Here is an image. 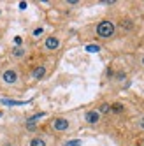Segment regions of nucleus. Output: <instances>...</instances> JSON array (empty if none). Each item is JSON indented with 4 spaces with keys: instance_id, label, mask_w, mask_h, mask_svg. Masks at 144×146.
I'll return each mask as SVG.
<instances>
[{
    "instance_id": "nucleus-13",
    "label": "nucleus",
    "mask_w": 144,
    "mask_h": 146,
    "mask_svg": "<svg viewBox=\"0 0 144 146\" xmlns=\"http://www.w3.org/2000/svg\"><path fill=\"white\" fill-rule=\"evenodd\" d=\"M81 143H83L81 139H72V141H67L65 146H81Z\"/></svg>"
},
{
    "instance_id": "nucleus-1",
    "label": "nucleus",
    "mask_w": 144,
    "mask_h": 146,
    "mask_svg": "<svg viewBox=\"0 0 144 146\" xmlns=\"http://www.w3.org/2000/svg\"><path fill=\"white\" fill-rule=\"evenodd\" d=\"M25 85V74L19 64L14 62H4L0 65V92L5 93H16L23 90Z\"/></svg>"
},
{
    "instance_id": "nucleus-17",
    "label": "nucleus",
    "mask_w": 144,
    "mask_h": 146,
    "mask_svg": "<svg viewBox=\"0 0 144 146\" xmlns=\"http://www.w3.org/2000/svg\"><path fill=\"white\" fill-rule=\"evenodd\" d=\"M141 65H142V67H144V55H142V56H141Z\"/></svg>"
},
{
    "instance_id": "nucleus-6",
    "label": "nucleus",
    "mask_w": 144,
    "mask_h": 146,
    "mask_svg": "<svg viewBox=\"0 0 144 146\" xmlns=\"http://www.w3.org/2000/svg\"><path fill=\"white\" fill-rule=\"evenodd\" d=\"M72 129V123L67 116H55L49 121V130L56 132V134H65Z\"/></svg>"
},
{
    "instance_id": "nucleus-5",
    "label": "nucleus",
    "mask_w": 144,
    "mask_h": 146,
    "mask_svg": "<svg viewBox=\"0 0 144 146\" xmlns=\"http://www.w3.org/2000/svg\"><path fill=\"white\" fill-rule=\"evenodd\" d=\"M48 76H49V65L44 64V62H39V64L32 65L28 69V72H26V78L30 81H42Z\"/></svg>"
},
{
    "instance_id": "nucleus-15",
    "label": "nucleus",
    "mask_w": 144,
    "mask_h": 146,
    "mask_svg": "<svg viewBox=\"0 0 144 146\" xmlns=\"http://www.w3.org/2000/svg\"><path fill=\"white\" fill-rule=\"evenodd\" d=\"M86 49H88V51H98L100 48H98V46H88Z\"/></svg>"
},
{
    "instance_id": "nucleus-16",
    "label": "nucleus",
    "mask_w": 144,
    "mask_h": 146,
    "mask_svg": "<svg viewBox=\"0 0 144 146\" xmlns=\"http://www.w3.org/2000/svg\"><path fill=\"white\" fill-rule=\"evenodd\" d=\"M2 35H4V28H2V25H0V40H2Z\"/></svg>"
},
{
    "instance_id": "nucleus-10",
    "label": "nucleus",
    "mask_w": 144,
    "mask_h": 146,
    "mask_svg": "<svg viewBox=\"0 0 144 146\" xmlns=\"http://www.w3.org/2000/svg\"><path fill=\"white\" fill-rule=\"evenodd\" d=\"M40 37H46V27L44 25H37V27H34L32 30H30V39L32 40H39Z\"/></svg>"
},
{
    "instance_id": "nucleus-7",
    "label": "nucleus",
    "mask_w": 144,
    "mask_h": 146,
    "mask_svg": "<svg viewBox=\"0 0 144 146\" xmlns=\"http://www.w3.org/2000/svg\"><path fill=\"white\" fill-rule=\"evenodd\" d=\"M21 144L23 146H49L51 141L46 134H32L28 137H25Z\"/></svg>"
},
{
    "instance_id": "nucleus-9",
    "label": "nucleus",
    "mask_w": 144,
    "mask_h": 146,
    "mask_svg": "<svg viewBox=\"0 0 144 146\" xmlns=\"http://www.w3.org/2000/svg\"><path fill=\"white\" fill-rule=\"evenodd\" d=\"M116 28L118 30H123V32H127V34H130V32L135 30V23H133L132 18H121V21L116 25Z\"/></svg>"
},
{
    "instance_id": "nucleus-2",
    "label": "nucleus",
    "mask_w": 144,
    "mask_h": 146,
    "mask_svg": "<svg viewBox=\"0 0 144 146\" xmlns=\"http://www.w3.org/2000/svg\"><path fill=\"white\" fill-rule=\"evenodd\" d=\"M93 32H95V35H97L98 39H102V40H107V39H112V37L116 35L118 28H116V23L112 21V19L106 18V19H100V21L95 25Z\"/></svg>"
},
{
    "instance_id": "nucleus-4",
    "label": "nucleus",
    "mask_w": 144,
    "mask_h": 146,
    "mask_svg": "<svg viewBox=\"0 0 144 146\" xmlns=\"http://www.w3.org/2000/svg\"><path fill=\"white\" fill-rule=\"evenodd\" d=\"M63 44V40L58 34H48L42 40H40V51H44V53H55L58 51Z\"/></svg>"
},
{
    "instance_id": "nucleus-3",
    "label": "nucleus",
    "mask_w": 144,
    "mask_h": 146,
    "mask_svg": "<svg viewBox=\"0 0 144 146\" xmlns=\"http://www.w3.org/2000/svg\"><path fill=\"white\" fill-rule=\"evenodd\" d=\"M30 55V48L28 44L25 42H19V44H13L7 51V56H9V62H14V64H19V62L26 60Z\"/></svg>"
},
{
    "instance_id": "nucleus-8",
    "label": "nucleus",
    "mask_w": 144,
    "mask_h": 146,
    "mask_svg": "<svg viewBox=\"0 0 144 146\" xmlns=\"http://www.w3.org/2000/svg\"><path fill=\"white\" fill-rule=\"evenodd\" d=\"M100 120H102V114L98 113V109H97V108L88 109V111L85 113V121H86L88 125H98V123H100Z\"/></svg>"
},
{
    "instance_id": "nucleus-12",
    "label": "nucleus",
    "mask_w": 144,
    "mask_h": 146,
    "mask_svg": "<svg viewBox=\"0 0 144 146\" xmlns=\"http://www.w3.org/2000/svg\"><path fill=\"white\" fill-rule=\"evenodd\" d=\"M97 109H98V113L102 114V116H104V114H111V104L109 102H104V104H100Z\"/></svg>"
},
{
    "instance_id": "nucleus-14",
    "label": "nucleus",
    "mask_w": 144,
    "mask_h": 146,
    "mask_svg": "<svg viewBox=\"0 0 144 146\" xmlns=\"http://www.w3.org/2000/svg\"><path fill=\"white\" fill-rule=\"evenodd\" d=\"M137 127H139L141 130H144V114H142V116L137 120Z\"/></svg>"
},
{
    "instance_id": "nucleus-18",
    "label": "nucleus",
    "mask_w": 144,
    "mask_h": 146,
    "mask_svg": "<svg viewBox=\"0 0 144 146\" xmlns=\"http://www.w3.org/2000/svg\"><path fill=\"white\" fill-rule=\"evenodd\" d=\"M141 144H142V146H144V139H142V141H141Z\"/></svg>"
},
{
    "instance_id": "nucleus-11",
    "label": "nucleus",
    "mask_w": 144,
    "mask_h": 146,
    "mask_svg": "<svg viewBox=\"0 0 144 146\" xmlns=\"http://www.w3.org/2000/svg\"><path fill=\"white\" fill-rule=\"evenodd\" d=\"M125 111V106H123L121 102H112L111 104V114H120Z\"/></svg>"
}]
</instances>
